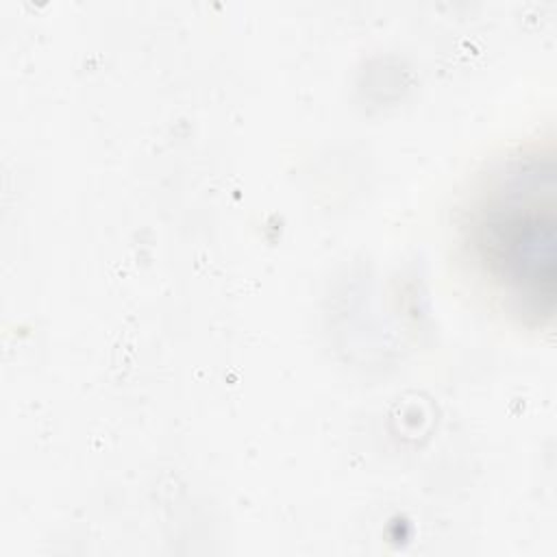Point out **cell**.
<instances>
[{
    "label": "cell",
    "instance_id": "1",
    "mask_svg": "<svg viewBox=\"0 0 557 557\" xmlns=\"http://www.w3.org/2000/svg\"><path fill=\"white\" fill-rule=\"evenodd\" d=\"M470 259L505 311L531 326L555 315L557 183L550 146L496 163L470 202Z\"/></svg>",
    "mask_w": 557,
    "mask_h": 557
}]
</instances>
